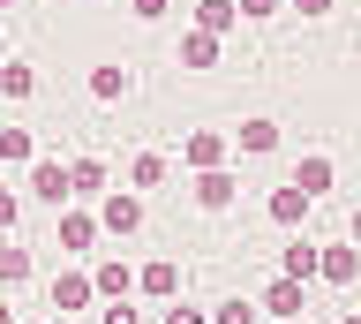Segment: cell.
<instances>
[{"instance_id": "cell-20", "label": "cell", "mask_w": 361, "mask_h": 324, "mask_svg": "<svg viewBox=\"0 0 361 324\" xmlns=\"http://www.w3.org/2000/svg\"><path fill=\"white\" fill-rule=\"evenodd\" d=\"M30 91H38V68L8 53V61H0V98H30Z\"/></svg>"}, {"instance_id": "cell-31", "label": "cell", "mask_w": 361, "mask_h": 324, "mask_svg": "<svg viewBox=\"0 0 361 324\" xmlns=\"http://www.w3.org/2000/svg\"><path fill=\"white\" fill-rule=\"evenodd\" d=\"M0 324H16V309H8V301H0Z\"/></svg>"}, {"instance_id": "cell-35", "label": "cell", "mask_w": 361, "mask_h": 324, "mask_svg": "<svg viewBox=\"0 0 361 324\" xmlns=\"http://www.w3.org/2000/svg\"><path fill=\"white\" fill-rule=\"evenodd\" d=\"M0 249H8V234H0Z\"/></svg>"}, {"instance_id": "cell-6", "label": "cell", "mask_w": 361, "mask_h": 324, "mask_svg": "<svg viewBox=\"0 0 361 324\" xmlns=\"http://www.w3.org/2000/svg\"><path fill=\"white\" fill-rule=\"evenodd\" d=\"M226 159H233L226 128H188V136H180V166H188V174H203V166H226Z\"/></svg>"}, {"instance_id": "cell-16", "label": "cell", "mask_w": 361, "mask_h": 324, "mask_svg": "<svg viewBox=\"0 0 361 324\" xmlns=\"http://www.w3.org/2000/svg\"><path fill=\"white\" fill-rule=\"evenodd\" d=\"M90 272H53V309H61V317H75V309H90Z\"/></svg>"}, {"instance_id": "cell-30", "label": "cell", "mask_w": 361, "mask_h": 324, "mask_svg": "<svg viewBox=\"0 0 361 324\" xmlns=\"http://www.w3.org/2000/svg\"><path fill=\"white\" fill-rule=\"evenodd\" d=\"M346 241H354V249H361V204L346 211Z\"/></svg>"}, {"instance_id": "cell-32", "label": "cell", "mask_w": 361, "mask_h": 324, "mask_svg": "<svg viewBox=\"0 0 361 324\" xmlns=\"http://www.w3.org/2000/svg\"><path fill=\"white\" fill-rule=\"evenodd\" d=\"M338 324H361V309H354V317H338Z\"/></svg>"}, {"instance_id": "cell-19", "label": "cell", "mask_w": 361, "mask_h": 324, "mask_svg": "<svg viewBox=\"0 0 361 324\" xmlns=\"http://www.w3.org/2000/svg\"><path fill=\"white\" fill-rule=\"evenodd\" d=\"M279 279L309 287V279H316V241H286V249H279Z\"/></svg>"}, {"instance_id": "cell-21", "label": "cell", "mask_w": 361, "mask_h": 324, "mask_svg": "<svg viewBox=\"0 0 361 324\" xmlns=\"http://www.w3.org/2000/svg\"><path fill=\"white\" fill-rule=\"evenodd\" d=\"M38 159V136L30 128H0V166H30Z\"/></svg>"}, {"instance_id": "cell-23", "label": "cell", "mask_w": 361, "mask_h": 324, "mask_svg": "<svg viewBox=\"0 0 361 324\" xmlns=\"http://www.w3.org/2000/svg\"><path fill=\"white\" fill-rule=\"evenodd\" d=\"M30 279V249H16V234H8V249H0V287H23Z\"/></svg>"}, {"instance_id": "cell-26", "label": "cell", "mask_w": 361, "mask_h": 324, "mask_svg": "<svg viewBox=\"0 0 361 324\" xmlns=\"http://www.w3.org/2000/svg\"><path fill=\"white\" fill-rule=\"evenodd\" d=\"M166 8H173V0H128V16H135V23H166Z\"/></svg>"}, {"instance_id": "cell-34", "label": "cell", "mask_w": 361, "mask_h": 324, "mask_svg": "<svg viewBox=\"0 0 361 324\" xmlns=\"http://www.w3.org/2000/svg\"><path fill=\"white\" fill-rule=\"evenodd\" d=\"M38 324H61V317H38Z\"/></svg>"}, {"instance_id": "cell-1", "label": "cell", "mask_w": 361, "mask_h": 324, "mask_svg": "<svg viewBox=\"0 0 361 324\" xmlns=\"http://www.w3.org/2000/svg\"><path fill=\"white\" fill-rule=\"evenodd\" d=\"M143 196H135V188H106V196H98V234H121V241H128V234H143Z\"/></svg>"}, {"instance_id": "cell-36", "label": "cell", "mask_w": 361, "mask_h": 324, "mask_svg": "<svg viewBox=\"0 0 361 324\" xmlns=\"http://www.w3.org/2000/svg\"><path fill=\"white\" fill-rule=\"evenodd\" d=\"M0 8H16V0H0Z\"/></svg>"}, {"instance_id": "cell-18", "label": "cell", "mask_w": 361, "mask_h": 324, "mask_svg": "<svg viewBox=\"0 0 361 324\" xmlns=\"http://www.w3.org/2000/svg\"><path fill=\"white\" fill-rule=\"evenodd\" d=\"M219 46H226V38H203V30H180V68H188V76L219 68Z\"/></svg>"}, {"instance_id": "cell-9", "label": "cell", "mask_w": 361, "mask_h": 324, "mask_svg": "<svg viewBox=\"0 0 361 324\" xmlns=\"http://www.w3.org/2000/svg\"><path fill=\"white\" fill-rule=\"evenodd\" d=\"M30 196L53 204V211H68V204H75V196H68V166L61 159H30Z\"/></svg>"}, {"instance_id": "cell-29", "label": "cell", "mask_w": 361, "mask_h": 324, "mask_svg": "<svg viewBox=\"0 0 361 324\" xmlns=\"http://www.w3.org/2000/svg\"><path fill=\"white\" fill-rule=\"evenodd\" d=\"M293 16H309V23H324V16H331V0H286Z\"/></svg>"}, {"instance_id": "cell-12", "label": "cell", "mask_w": 361, "mask_h": 324, "mask_svg": "<svg viewBox=\"0 0 361 324\" xmlns=\"http://www.w3.org/2000/svg\"><path fill=\"white\" fill-rule=\"evenodd\" d=\"M256 309H264V317H301V309H309V287H293V279L271 272V287L256 294Z\"/></svg>"}, {"instance_id": "cell-25", "label": "cell", "mask_w": 361, "mask_h": 324, "mask_svg": "<svg viewBox=\"0 0 361 324\" xmlns=\"http://www.w3.org/2000/svg\"><path fill=\"white\" fill-rule=\"evenodd\" d=\"M233 8H241V23H271V16L286 8V0H233Z\"/></svg>"}, {"instance_id": "cell-22", "label": "cell", "mask_w": 361, "mask_h": 324, "mask_svg": "<svg viewBox=\"0 0 361 324\" xmlns=\"http://www.w3.org/2000/svg\"><path fill=\"white\" fill-rule=\"evenodd\" d=\"M211 324H264V309H256L248 294H226L219 309H211Z\"/></svg>"}, {"instance_id": "cell-4", "label": "cell", "mask_w": 361, "mask_h": 324, "mask_svg": "<svg viewBox=\"0 0 361 324\" xmlns=\"http://www.w3.org/2000/svg\"><path fill=\"white\" fill-rule=\"evenodd\" d=\"M286 181H293V188H301V196L316 204V196H331V188H338V159H331V151H301Z\"/></svg>"}, {"instance_id": "cell-10", "label": "cell", "mask_w": 361, "mask_h": 324, "mask_svg": "<svg viewBox=\"0 0 361 324\" xmlns=\"http://www.w3.org/2000/svg\"><path fill=\"white\" fill-rule=\"evenodd\" d=\"M106 188H113V166L98 159V151L68 159V196H106Z\"/></svg>"}, {"instance_id": "cell-33", "label": "cell", "mask_w": 361, "mask_h": 324, "mask_svg": "<svg viewBox=\"0 0 361 324\" xmlns=\"http://www.w3.org/2000/svg\"><path fill=\"white\" fill-rule=\"evenodd\" d=\"M0 61H8V38H0Z\"/></svg>"}, {"instance_id": "cell-17", "label": "cell", "mask_w": 361, "mask_h": 324, "mask_svg": "<svg viewBox=\"0 0 361 324\" xmlns=\"http://www.w3.org/2000/svg\"><path fill=\"white\" fill-rule=\"evenodd\" d=\"M188 16H196V23H188V30H203V38H226V30L241 23V8H233V0H196Z\"/></svg>"}, {"instance_id": "cell-8", "label": "cell", "mask_w": 361, "mask_h": 324, "mask_svg": "<svg viewBox=\"0 0 361 324\" xmlns=\"http://www.w3.org/2000/svg\"><path fill=\"white\" fill-rule=\"evenodd\" d=\"M135 294H143V301H180V264H173V256L135 264Z\"/></svg>"}, {"instance_id": "cell-7", "label": "cell", "mask_w": 361, "mask_h": 324, "mask_svg": "<svg viewBox=\"0 0 361 324\" xmlns=\"http://www.w3.org/2000/svg\"><path fill=\"white\" fill-rule=\"evenodd\" d=\"M90 294L98 301H128L135 294V264L128 256H98V264H90Z\"/></svg>"}, {"instance_id": "cell-11", "label": "cell", "mask_w": 361, "mask_h": 324, "mask_svg": "<svg viewBox=\"0 0 361 324\" xmlns=\"http://www.w3.org/2000/svg\"><path fill=\"white\" fill-rule=\"evenodd\" d=\"M309 211H316V204H309V196H301V188H293V181H279V188H271V196H264V219H271V227H286V234L301 227Z\"/></svg>"}, {"instance_id": "cell-27", "label": "cell", "mask_w": 361, "mask_h": 324, "mask_svg": "<svg viewBox=\"0 0 361 324\" xmlns=\"http://www.w3.org/2000/svg\"><path fill=\"white\" fill-rule=\"evenodd\" d=\"M16 219H23V196H16V188H0V234H16Z\"/></svg>"}, {"instance_id": "cell-3", "label": "cell", "mask_w": 361, "mask_h": 324, "mask_svg": "<svg viewBox=\"0 0 361 324\" xmlns=\"http://www.w3.org/2000/svg\"><path fill=\"white\" fill-rule=\"evenodd\" d=\"M316 279L324 287H361V249L354 241H316Z\"/></svg>"}, {"instance_id": "cell-5", "label": "cell", "mask_w": 361, "mask_h": 324, "mask_svg": "<svg viewBox=\"0 0 361 324\" xmlns=\"http://www.w3.org/2000/svg\"><path fill=\"white\" fill-rule=\"evenodd\" d=\"M188 196H196V211H233V196H241V174H233V166H203Z\"/></svg>"}, {"instance_id": "cell-14", "label": "cell", "mask_w": 361, "mask_h": 324, "mask_svg": "<svg viewBox=\"0 0 361 324\" xmlns=\"http://www.w3.org/2000/svg\"><path fill=\"white\" fill-rule=\"evenodd\" d=\"M61 249L68 256H90V249H98V211H75V204L61 211Z\"/></svg>"}, {"instance_id": "cell-2", "label": "cell", "mask_w": 361, "mask_h": 324, "mask_svg": "<svg viewBox=\"0 0 361 324\" xmlns=\"http://www.w3.org/2000/svg\"><path fill=\"white\" fill-rule=\"evenodd\" d=\"M226 143H233L241 159H271V151L286 143V128H279V121H271V114H248L241 128H226Z\"/></svg>"}, {"instance_id": "cell-15", "label": "cell", "mask_w": 361, "mask_h": 324, "mask_svg": "<svg viewBox=\"0 0 361 324\" xmlns=\"http://www.w3.org/2000/svg\"><path fill=\"white\" fill-rule=\"evenodd\" d=\"M128 91H135V68H121V61H106V68H90V98H98V106H121Z\"/></svg>"}, {"instance_id": "cell-13", "label": "cell", "mask_w": 361, "mask_h": 324, "mask_svg": "<svg viewBox=\"0 0 361 324\" xmlns=\"http://www.w3.org/2000/svg\"><path fill=\"white\" fill-rule=\"evenodd\" d=\"M173 181V159H166V151H135L128 159V188L135 196H151V188H166Z\"/></svg>"}, {"instance_id": "cell-28", "label": "cell", "mask_w": 361, "mask_h": 324, "mask_svg": "<svg viewBox=\"0 0 361 324\" xmlns=\"http://www.w3.org/2000/svg\"><path fill=\"white\" fill-rule=\"evenodd\" d=\"M98 324H143V309H128V301H106V309H98Z\"/></svg>"}, {"instance_id": "cell-24", "label": "cell", "mask_w": 361, "mask_h": 324, "mask_svg": "<svg viewBox=\"0 0 361 324\" xmlns=\"http://www.w3.org/2000/svg\"><path fill=\"white\" fill-rule=\"evenodd\" d=\"M158 324H211V309H196V301H166Z\"/></svg>"}]
</instances>
